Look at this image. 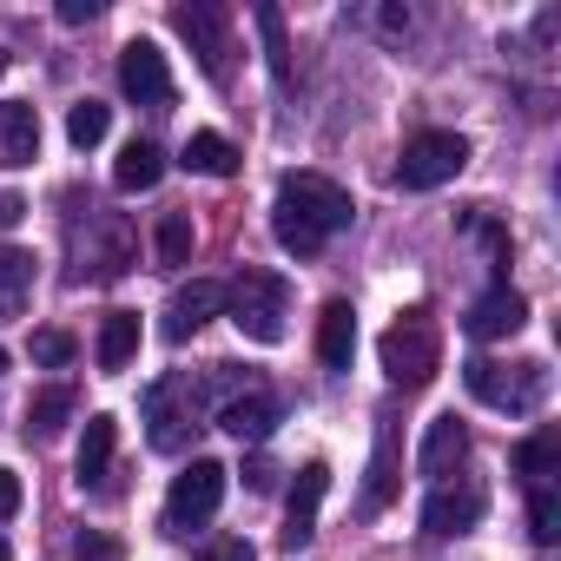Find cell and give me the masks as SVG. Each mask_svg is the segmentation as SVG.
<instances>
[{
    "instance_id": "obj_1",
    "label": "cell",
    "mask_w": 561,
    "mask_h": 561,
    "mask_svg": "<svg viewBox=\"0 0 561 561\" xmlns=\"http://www.w3.org/2000/svg\"><path fill=\"white\" fill-rule=\"evenodd\" d=\"M351 211L357 205H351V192L337 179H324V172H285V179H277V205H271V231H277L285 251L318 257L324 238L351 225Z\"/></svg>"
},
{
    "instance_id": "obj_2",
    "label": "cell",
    "mask_w": 561,
    "mask_h": 561,
    "mask_svg": "<svg viewBox=\"0 0 561 561\" xmlns=\"http://www.w3.org/2000/svg\"><path fill=\"white\" fill-rule=\"evenodd\" d=\"M67 257H73V285H113L139 257V231L126 211L106 205H73L67 218Z\"/></svg>"
},
{
    "instance_id": "obj_3",
    "label": "cell",
    "mask_w": 561,
    "mask_h": 561,
    "mask_svg": "<svg viewBox=\"0 0 561 561\" xmlns=\"http://www.w3.org/2000/svg\"><path fill=\"white\" fill-rule=\"evenodd\" d=\"M225 311H231V324H238L251 344H285L291 285H285L277 271H257V264H244V271L231 277V291H225Z\"/></svg>"
},
{
    "instance_id": "obj_4",
    "label": "cell",
    "mask_w": 561,
    "mask_h": 561,
    "mask_svg": "<svg viewBox=\"0 0 561 561\" xmlns=\"http://www.w3.org/2000/svg\"><path fill=\"white\" fill-rule=\"evenodd\" d=\"M146 436H152V449H185L198 430H205V377H165V383H152L146 390Z\"/></svg>"
},
{
    "instance_id": "obj_5",
    "label": "cell",
    "mask_w": 561,
    "mask_h": 561,
    "mask_svg": "<svg viewBox=\"0 0 561 561\" xmlns=\"http://www.w3.org/2000/svg\"><path fill=\"white\" fill-rule=\"evenodd\" d=\"M462 383H469V397H476V403L508 410V416H528V410L541 403V390H548V370H541V364H495V357H469V364H462Z\"/></svg>"
},
{
    "instance_id": "obj_6",
    "label": "cell",
    "mask_w": 561,
    "mask_h": 561,
    "mask_svg": "<svg viewBox=\"0 0 561 561\" xmlns=\"http://www.w3.org/2000/svg\"><path fill=\"white\" fill-rule=\"evenodd\" d=\"M436 364H443V337H436L430 311H403V318L383 331V370H390V383L423 390V383L436 377Z\"/></svg>"
},
{
    "instance_id": "obj_7",
    "label": "cell",
    "mask_w": 561,
    "mask_h": 561,
    "mask_svg": "<svg viewBox=\"0 0 561 561\" xmlns=\"http://www.w3.org/2000/svg\"><path fill=\"white\" fill-rule=\"evenodd\" d=\"M462 165H469V139L462 133H416L403 146V159H397V179H403V192H436Z\"/></svg>"
},
{
    "instance_id": "obj_8",
    "label": "cell",
    "mask_w": 561,
    "mask_h": 561,
    "mask_svg": "<svg viewBox=\"0 0 561 561\" xmlns=\"http://www.w3.org/2000/svg\"><path fill=\"white\" fill-rule=\"evenodd\" d=\"M225 462H211V456H198L185 476H172V495H165V528H205L211 515H218V502H225Z\"/></svg>"
},
{
    "instance_id": "obj_9",
    "label": "cell",
    "mask_w": 561,
    "mask_h": 561,
    "mask_svg": "<svg viewBox=\"0 0 561 561\" xmlns=\"http://www.w3.org/2000/svg\"><path fill=\"white\" fill-rule=\"evenodd\" d=\"M172 27L192 41L205 80H225V73H231V67H225V54H231V14L218 8V0H185V8H172Z\"/></svg>"
},
{
    "instance_id": "obj_10",
    "label": "cell",
    "mask_w": 561,
    "mask_h": 561,
    "mask_svg": "<svg viewBox=\"0 0 561 561\" xmlns=\"http://www.w3.org/2000/svg\"><path fill=\"white\" fill-rule=\"evenodd\" d=\"M119 87H126L133 106L165 113V106H172V67H165V54H159L152 41H126V47H119Z\"/></svg>"
},
{
    "instance_id": "obj_11",
    "label": "cell",
    "mask_w": 561,
    "mask_h": 561,
    "mask_svg": "<svg viewBox=\"0 0 561 561\" xmlns=\"http://www.w3.org/2000/svg\"><path fill=\"white\" fill-rule=\"evenodd\" d=\"M218 311H225V285H211V277H192V285H179V291H172V305H165V337H172V344H185V337H192V331H205Z\"/></svg>"
},
{
    "instance_id": "obj_12",
    "label": "cell",
    "mask_w": 561,
    "mask_h": 561,
    "mask_svg": "<svg viewBox=\"0 0 561 561\" xmlns=\"http://www.w3.org/2000/svg\"><path fill=\"white\" fill-rule=\"evenodd\" d=\"M113 449H119V423L113 416H87V436H80V456H73V476L87 495H106L113 482Z\"/></svg>"
},
{
    "instance_id": "obj_13",
    "label": "cell",
    "mask_w": 561,
    "mask_h": 561,
    "mask_svg": "<svg viewBox=\"0 0 561 561\" xmlns=\"http://www.w3.org/2000/svg\"><path fill=\"white\" fill-rule=\"evenodd\" d=\"M324 489H331V469H324V462H305V469H298V489H291V502H285V548H305V541L318 535Z\"/></svg>"
},
{
    "instance_id": "obj_14",
    "label": "cell",
    "mask_w": 561,
    "mask_h": 561,
    "mask_svg": "<svg viewBox=\"0 0 561 561\" xmlns=\"http://www.w3.org/2000/svg\"><path fill=\"white\" fill-rule=\"evenodd\" d=\"M528 324V298L522 291H508V285H495V291H482L476 305H469V337H515Z\"/></svg>"
},
{
    "instance_id": "obj_15",
    "label": "cell",
    "mask_w": 561,
    "mask_h": 561,
    "mask_svg": "<svg viewBox=\"0 0 561 561\" xmlns=\"http://www.w3.org/2000/svg\"><path fill=\"white\" fill-rule=\"evenodd\" d=\"M482 522V489H436L430 502H423V528L436 535V541H449V535H469Z\"/></svg>"
},
{
    "instance_id": "obj_16",
    "label": "cell",
    "mask_w": 561,
    "mask_h": 561,
    "mask_svg": "<svg viewBox=\"0 0 561 561\" xmlns=\"http://www.w3.org/2000/svg\"><path fill=\"white\" fill-rule=\"evenodd\" d=\"M218 423H225L238 443H264V436H271V423H277V403H271L257 383H244V390H231V397L218 403Z\"/></svg>"
},
{
    "instance_id": "obj_17",
    "label": "cell",
    "mask_w": 561,
    "mask_h": 561,
    "mask_svg": "<svg viewBox=\"0 0 561 561\" xmlns=\"http://www.w3.org/2000/svg\"><path fill=\"white\" fill-rule=\"evenodd\" d=\"M462 456H469V430H462V416H436L430 436H423V449H416V469H423L430 482H443V476H456Z\"/></svg>"
},
{
    "instance_id": "obj_18",
    "label": "cell",
    "mask_w": 561,
    "mask_h": 561,
    "mask_svg": "<svg viewBox=\"0 0 561 561\" xmlns=\"http://www.w3.org/2000/svg\"><path fill=\"white\" fill-rule=\"evenodd\" d=\"M41 152V113L21 106V100H0V165H34Z\"/></svg>"
},
{
    "instance_id": "obj_19",
    "label": "cell",
    "mask_w": 561,
    "mask_h": 561,
    "mask_svg": "<svg viewBox=\"0 0 561 561\" xmlns=\"http://www.w3.org/2000/svg\"><path fill=\"white\" fill-rule=\"evenodd\" d=\"M397 489H403V469H397V423H383L377 430V456H370V482H364V515H383L390 502H397Z\"/></svg>"
},
{
    "instance_id": "obj_20",
    "label": "cell",
    "mask_w": 561,
    "mask_h": 561,
    "mask_svg": "<svg viewBox=\"0 0 561 561\" xmlns=\"http://www.w3.org/2000/svg\"><path fill=\"white\" fill-rule=\"evenodd\" d=\"M318 357L331 370H351V357H357V311L344 298H331L324 318H318Z\"/></svg>"
},
{
    "instance_id": "obj_21",
    "label": "cell",
    "mask_w": 561,
    "mask_h": 561,
    "mask_svg": "<svg viewBox=\"0 0 561 561\" xmlns=\"http://www.w3.org/2000/svg\"><path fill=\"white\" fill-rule=\"evenodd\" d=\"M27 298H34V251L0 244V324L21 318V311H27Z\"/></svg>"
},
{
    "instance_id": "obj_22",
    "label": "cell",
    "mask_w": 561,
    "mask_h": 561,
    "mask_svg": "<svg viewBox=\"0 0 561 561\" xmlns=\"http://www.w3.org/2000/svg\"><path fill=\"white\" fill-rule=\"evenodd\" d=\"M165 179V152L152 146V139H133L126 152H119V165H113V185L119 192H152Z\"/></svg>"
},
{
    "instance_id": "obj_23",
    "label": "cell",
    "mask_w": 561,
    "mask_h": 561,
    "mask_svg": "<svg viewBox=\"0 0 561 561\" xmlns=\"http://www.w3.org/2000/svg\"><path fill=\"white\" fill-rule=\"evenodd\" d=\"M100 370L113 377V370H126L133 357H139V318L133 311H106V324H100Z\"/></svg>"
},
{
    "instance_id": "obj_24",
    "label": "cell",
    "mask_w": 561,
    "mask_h": 561,
    "mask_svg": "<svg viewBox=\"0 0 561 561\" xmlns=\"http://www.w3.org/2000/svg\"><path fill=\"white\" fill-rule=\"evenodd\" d=\"M185 165L205 172V179H231V172H238V146H231L225 133H192V139H185Z\"/></svg>"
},
{
    "instance_id": "obj_25",
    "label": "cell",
    "mask_w": 561,
    "mask_h": 561,
    "mask_svg": "<svg viewBox=\"0 0 561 561\" xmlns=\"http://www.w3.org/2000/svg\"><path fill=\"white\" fill-rule=\"evenodd\" d=\"M515 469L528 476V489H535V482H554V476H561V430H535V436L515 449Z\"/></svg>"
},
{
    "instance_id": "obj_26",
    "label": "cell",
    "mask_w": 561,
    "mask_h": 561,
    "mask_svg": "<svg viewBox=\"0 0 561 561\" xmlns=\"http://www.w3.org/2000/svg\"><path fill=\"white\" fill-rule=\"evenodd\" d=\"M528 535H535L541 548L561 541V495H554V482H535V489H528Z\"/></svg>"
},
{
    "instance_id": "obj_27",
    "label": "cell",
    "mask_w": 561,
    "mask_h": 561,
    "mask_svg": "<svg viewBox=\"0 0 561 561\" xmlns=\"http://www.w3.org/2000/svg\"><path fill=\"white\" fill-rule=\"evenodd\" d=\"M251 21H257V34H264V60H271V80H277V87H291V47H285V14H277V8H257Z\"/></svg>"
},
{
    "instance_id": "obj_28",
    "label": "cell",
    "mask_w": 561,
    "mask_h": 561,
    "mask_svg": "<svg viewBox=\"0 0 561 561\" xmlns=\"http://www.w3.org/2000/svg\"><path fill=\"white\" fill-rule=\"evenodd\" d=\"M73 403H80V397H73L67 383H54V390H41V397L27 403V423H34L41 436H60V430H67V416H73Z\"/></svg>"
},
{
    "instance_id": "obj_29",
    "label": "cell",
    "mask_w": 561,
    "mask_h": 561,
    "mask_svg": "<svg viewBox=\"0 0 561 561\" xmlns=\"http://www.w3.org/2000/svg\"><path fill=\"white\" fill-rule=\"evenodd\" d=\"M152 244H159V264H172V271H179V264H192V218H185V211H165Z\"/></svg>"
},
{
    "instance_id": "obj_30",
    "label": "cell",
    "mask_w": 561,
    "mask_h": 561,
    "mask_svg": "<svg viewBox=\"0 0 561 561\" xmlns=\"http://www.w3.org/2000/svg\"><path fill=\"white\" fill-rule=\"evenodd\" d=\"M106 126H113V113H106L100 100H80V106L67 113V139H73L80 152H87V146H100V139H106Z\"/></svg>"
},
{
    "instance_id": "obj_31",
    "label": "cell",
    "mask_w": 561,
    "mask_h": 561,
    "mask_svg": "<svg viewBox=\"0 0 561 561\" xmlns=\"http://www.w3.org/2000/svg\"><path fill=\"white\" fill-rule=\"evenodd\" d=\"M34 364H47V370L73 364V337L67 331H34Z\"/></svg>"
},
{
    "instance_id": "obj_32",
    "label": "cell",
    "mask_w": 561,
    "mask_h": 561,
    "mask_svg": "<svg viewBox=\"0 0 561 561\" xmlns=\"http://www.w3.org/2000/svg\"><path fill=\"white\" fill-rule=\"evenodd\" d=\"M14 508H21V476L0 469V522H14Z\"/></svg>"
},
{
    "instance_id": "obj_33",
    "label": "cell",
    "mask_w": 561,
    "mask_h": 561,
    "mask_svg": "<svg viewBox=\"0 0 561 561\" xmlns=\"http://www.w3.org/2000/svg\"><path fill=\"white\" fill-rule=\"evenodd\" d=\"M80 561H119V541H106V535H87V541H80Z\"/></svg>"
},
{
    "instance_id": "obj_34",
    "label": "cell",
    "mask_w": 561,
    "mask_h": 561,
    "mask_svg": "<svg viewBox=\"0 0 561 561\" xmlns=\"http://www.w3.org/2000/svg\"><path fill=\"white\" fill-rule=\"evenodd\" d=\"M205 561H251V541H244V535H231V541H218Z\"/></svg>"
},
{
    "instance_id": "obj_35",
    "label": "cell",
    "mask_w": 561,
    "mask_h": 561,
    "mask_svg": "<svg viewBox=\"0 0 561 561\" xmlns=\"http://www.w3.org/2000/svg\"><path fill=\"white\" fill-rule=\"evenodd\" d=\"M60 21H67V27H80V21H100V0H67V8H60Z\"/></svg>"
},
{
    "instance_id": "obj_36",
    "label": "cell",
    "mask_w": 561,
    "mask_h": 561,
    "mask_svg": "<svg viewBox=\"0 0 561 561\" xmlns=\"http://www.w3.org/2000/svg\"><path fill=\"white\" fill-rule=\"evenodd\" d=\"M21 211H27V205H21V198H0V225H14V218H21Z\"/></svg>"
},
{
    "instance_id": "obj_37",
    "label": "cell",
    "mask_w": 561,
    "mask_h": 561,
    "mask_svg": "<svg viewBox=\"0 0 561 561\" xmlns=\"http://www.w3.org/2000/svg\"><path fill=\"white\" fill-rule=\"evenodd\" d=\"M0 73H8V54H0Z\"/></svg>"
},
{
    "instance_id": "obj_38",
    "label": "cell",
    "mask_w": 561,
    "mask_h": 561,
    "mask_svg": "<svg viewBox=\"0 0 561 561\" xmlns=\"http://www.w3.org/2000/svg\"><path fill=\"white\" fill-rule=\"evenodd\" d=\"M0 370H8V351H0Z\"/></svg>"
}]
</instances>
